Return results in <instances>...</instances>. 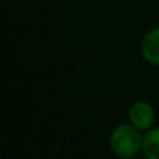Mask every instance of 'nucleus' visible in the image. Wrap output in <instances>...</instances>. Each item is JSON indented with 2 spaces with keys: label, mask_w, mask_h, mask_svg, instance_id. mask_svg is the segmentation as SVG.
<instances>
[{
  "label": "nucleus",
  "mask_w": 159,
  "mask_h": 159,
  "mask_svg": "<svg viewBox=\"0 0 159 159\" xmlns=\"http://www.w3.org/2000/svg\"><path fill=\"white\" fill-rule=\"evenodd\" d=\"M143 131L131 123H121L110 133L109 144L113 154L121 159H133L143 152Z\"/></svg>",
  "instance_id": "1"
},
{
  "label": "nucleus",
  "mask_w": 159,
  "mask_h": 159,
  "mask_svg": "<svg viewBox=\"0 0 159 159\" xmlns=\"http://www.w3.org/2000/svg\"><path fill=\"white\" fill-rule=\"evenodd\" d=\"M155 116L154 106L145 101L134 102L129 109V121L143 133L154 127Z\"/></svg>",
  "instance_id": "2"
},
{
  "label": "nucleus",
  "mask_w": 159,
  "mask_h": 159,
  "mask_svg": "<svg viewBox=\"0 0 159 159\" xmlns=\"http://www.w3.org/2000/svg\"><path fill=\"white\" fill-rule=\"evenodd\" d=\"M141 57L149 66L159 67V27L149 30L140 45Z\"/></svg>",
  "instance_id": "3"
},
{
  "label": "nucleus",
  "mask_w": 159,
  "mask_h": 159,
  "mask_svg": "<svg viewBox=\"0 0 159 159\" xmlns=\"http://www.w3.org/2000/svg\"><path fill=\"white\" fill-rule=\"evenodd\" d=\"M143 154L145 159H159V126L145 131L143 138Z\"/></svg>",
  "instance_id": "4"
},
{
  "label": "nucleus",
  "mask_w": 159,
  "mask_h": 159,
  "mask_svg": "<svg viewBox=\"0 0 159 159\" xmlns=\"http://www.w3.org/2000/svg\"><path fill=\"white\" fill-rule=\"evenodd\" d=\"M133 159H137V158H133Z\"/></svg>",
  "instance_id": "5"
}]
</instances>
